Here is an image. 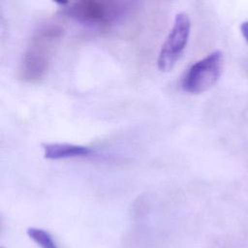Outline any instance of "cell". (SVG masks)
I'll list each match as a JSON object with an SVG mask.
<instances>
[{
  "mask_svg": "<svg viewBox=\"0 0 248 248\" xmlns=\"http://www.w3.org/2000/svg\"><path fill=\"white\" fill-rule=\"evenodd\" d=\"M27 234L41 248H59L52 235L43 229L29 228Z\"/></svg>",
  "mask_w": 248,
  "mask_h": 248,
  "instance_id": "cell-6",
  "label": "cell"
},
{
  "mask_svg": "<svg viewBox=\"0 0 248 248\" xmlns=\"http://www.w3.org/2000/svg\"><path fill=\"white\" fill-rule=\"evenodd\" d=\"M44 157L48 160H60L77 157H86L94 153L88 146L67 142H47L42 144Z\"/></svg>",
  "mask_w": 248,
  "mask_h": 248,
  "instance_id": "cell-5",
  "label": "cell"
},
{
  "mask_svg": "<svg viewBox=\"0 0 248 248\" xmlns=\"http://www.w3.org/2000/svg\"><path fill=\"white\" fill-rule=\"evenodd\" d=\"M190 30L191 21L188 15L183 12L176 14L157 58V67L160 71L169 72L174 67L187 46Z\"/></svg>",
  "mask_w": 248,
  "mask_h": 248,
  "instance_id": "cell-4",
  "label": "cell"
},
{
  "mask_svg": "<svg viewBox=\"0 0 248 248\" xmlns=\"http://www.w3.org/2000/svg\"><path fill=\"white\" fill-rule=\"evenodd\" d=\"M62 32L61 26L54 23L45 24L35 31L19 64V78L35 82L45 76Z\"/></svg>",
  "mask_w": 248,
  "mask_h": 248,
  "instance_id": "cell-1",
  "label": "cell"
},
{
  "mask_svg": "<svg viewBox=\"0 0 248 248\" xmlns=\"http://www.w3.org/2000/svg\"><path fill=\"white\" fill-rule=\"evenodd\" d=\"M63 8L64 12L76 20L99 27L112 24L121 14V7L117 3L103 0L68 2Z\"/></svg>",
  "mask_w": 248,
  "mask_h": 248,
  "instance_id": "cell-3",
  "label": "cell"
},
{
  "mask_svg": "<svg viewBox=\"0 0 248 248\" xmlns=\"http://www.w3.org/2000/svg\"><path fill=\"white\" fill-rule=\"evenodd\" d=\"M240 32L245 39V41L248 43V21H244L240 25Z\"/></svg>",
  "mask_w": 248,
  "mask_h": 248,
  "instance_id": "cell-7",
  "label": "cell"
},
{
  "mask_svg": "<svg viewBox=\"0 0 248 248\" xmlns=\"http://www.w3.org/2000/svg\"><path fill=\"white\" fill-rule=\"evenodd\" d=\"M224 65V56L220 50L212 51L192 64L184 73L180 86L190 94H200L211 88L219 79Z\"/></svg>",
  "mask_w": 248,
  "mask_h": 248,
  "instance_id": "cell-2",
  "label": "cell"
}]
</instances>
